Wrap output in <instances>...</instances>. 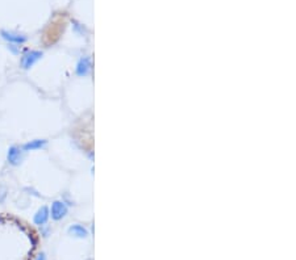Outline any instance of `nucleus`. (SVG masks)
I'll use <instances>...</instances> for the list:
<instances>
[{"label": "nucleus", "instance_id": "nucleus-1", "mask_svg": "<svg viewBox=\"0 0 296 260\" xmlns=\"http://www.w3.org/2000/svg\"><path fill=\"white\" fill-rule=\"evenodd\" d=\"M68 205L65 204L64 201H54L51 204L50 210H49V213H50L51 218L54 219V221H61V219H64L66 216H68Z\"/></svg>", "mask_w": 296, "mask_h": 260}, {"label": "nucleus", "instance_id": "nucleus-2", "mask_svg": "<svg viewBox=\"0 0 296 260\" xmlns=\"http://www.w3.org/2000/svg\"><path fill=\"white\" fill-rule=\"evenodd\" d=\"M41 58H43V53H41V51L30 50L23 55L22 59H20V65H22L23 68L28 70V68L32 67L34 63L37 62V61H40Z\"/></svg>", "mask_w": 296, "mask_h": 260}, {"label": "nucleus", "instance_id": "nucleus-3", "mask_svg": "<svg viewBox=\"0 0 296 260\" xmlns=\"http://www.w3.org/2000/svg\"><path fill=\"white\" fill-rule=\"evenodd\" d=\"M23 152H24V151H23L20 147H9L8 154H7V159H8V162L12 164V166H19V164L23 162V158H24V156H23Z\"/></svg>", "mask_w": 296, "mask_h": 260}, {"label": "nucleus", "instance_id": "nucleus-4", "mask_svg": "<svg viewBox=\"0 0 296 260\" xmlns=\"http://www.w3.org/2000/svg\"><path fill=\"white\" fill-rule=\"evenodd\" d=\"M49 217H50V213H49L47 206H41L33 216V222L38 226H44L47 222Z\"/></svg>", "mask_w": 296, "mask_h": 260}, {"label": "nucleus", "instance_id": "nucleus-5", "mask_svg": "<svg viewBox=\"0 0 296 260\" xmlns=\"http://www.w3.org/2000/svg\"><path fill=\"white\" fill-rule=\"evenodd\" d=\"M68 234L74 237V238H78V239H86L89 237V230L86 229L85 226L82 225H72V226L68 227Z\"/></svg>", "mask_w": 296, "mask_h": 260}, {"label": "nucleus", "instance_id": "nucleus-6", "mask_svg": "<svg viewBox=\"0 0 296 260\" xmlns=\"http://www.w3.org/2000/svg\"><path fill=\"white\" fill-rule=\"evenodd\" d=\"M91 71V59L90 57H83L76 65V74L79 76H86Z\"/></svg>", "mask_w": 296, "mask_h": 260}, {"label": "nucleus", "instance_id": "nucleus-7", "mask_svg": "<svg viewBox=\"0 0 296 260\" xmlns=\"http://www.w3.org/2000/svg\"><path fill=\"white\" fill-rule=\"evenodd\" d=\"M1 36L3 38H5L7 41L13 42V43H24L26 41V38L22 34L12 33V32H5V30H1Z\"/></svg>", "mask_w": 296, "mask_h": 260}, {"label": "nucleus", "instance_id": "nucleus-8", "mask_svg": "<svg viewBox=\"0 0 296 260\" xmlns=\"http://www.w3.org/2000/svg\"><path fill=\"white\" fill-rule=\"evenodd\" d=\"M45 145H46V141H45V139H34V141H30V142L25 143V145L23 146V150L24 151L40 150V149H43Z\"/></svg>", "mask_w": 296, "mask_h": 260}, {"label": "nucleus", "instance_id": "nucleus-9", "mask_svg": "<svg viewBox=\"0 0 296 260\" xmlns=\"http://www.w3.org/2000/svg\"><path fill=\"white\" fill-rule=\"evenodd\" d=\"M36 260H46V255L43 252V254H40V255L36 258Z\"/></svg>", "mask_w": 296, "mask_h": 260}]
</instances>
